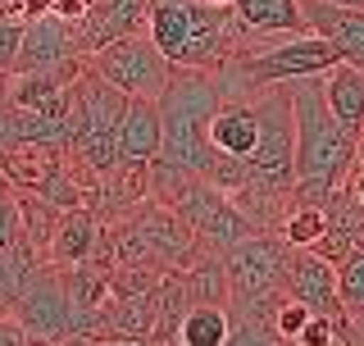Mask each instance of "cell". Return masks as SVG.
I'll return each instance as SVG.
<instances>
[{"mask_svg":"<svg viewBox=\"0 0 364 346\" xmlns=\"http://www.w3.org/2000/svg\"><path fill=\"white\" fill-rule=\"evenodd\" d=\"M291 91V114H296V187L291 205L323 210L333 192L346 182L350 164L360 155V137H350L333 119L323 100V78H296Z\"/></svg>","mask_w":364,"mask_h":346,"instance_id":"1","label":"cell"},{"mask_svg":"<svg viewBox=\"0 0 364 346\" xmlns=\"http://www.w3.org/2000/svg\"><path fill=\"white\" fill-rule=\"evenodd\" d=\"M146 32L173 68H210L246 55V37L232 19V5L219 0H151Z\"/></svg>","mask_w":364,"mask_h":346,"instance_id":"2","label":"cell"},{"mask_svg":"<svg viewBox=\"0 0 364 346\" xmlns=\"http://www.w3.org/2000/svg\"><path fill=\"white\" fill-rule=\"evenodd\" d=\"M159 164L200 173L210 178L214 146H210V119L219 110V78L210 68H173L159 91Z\"/></svg>","mask_w":364,"mask_h":346,"instance_id":"3","label":"cell"},{"mask_svg":"<svg viewBox=\"0 0 364 346\" xmlns=\"http://www.w3.org/2000/svg\"><path fill=\"white\" fill-rule=\"evenodd\" d=\"M287 260L291 246L282 233L255 228L223 251L228 269V315L237 319H273V305L287 296Z\"/></svg>","mask_w":364,"mask_h":346,"instance_id":"4","label":"cell"},{"mask_svg":"<svg viewBox=\"0 0 364 346\" xmlns=\"http://www.w3.org/2000/svg\"><path fill=\"white\" fill-rule=\"evenodd\" d=\"M5 315H14L32 346H55L64 332H73V305H68V287L60 264H37L28 283L14 292V301L5 305Z\"/></svg>","mask_w":364,"mask_h":346,"instance_id":"5","label":"cell"},{"mask_svg":"<svg viewBox=\"0 0 364 346\" xmlns=\"http://www.w3.org/2000/svg\"><path fill=\"white\" fill-rule=\"evenodd\" d=\"M87 64L105 78L109 87H119L123 96H159L173 73V64L159 55V46L151 41V32H132L109 46H100L96 55H87Z\"/></svg>","mask_w":364,"mask_h":346,"instance_id":"6","label":"cell"},{"mask_svg":"<svg viewBox=\"0 0 364 346\" xmlns=\"http://www.w3.org/2000/svg\"><path fill=\"white\" fill-rule=\"evenodd\" d=\"M287 296L305 301L314 315L333 319L337 337L350 346V310L341 305V296H337V269L328 260H318L314 251H296L291 246V260H287Z\"/></svg>","mask_w":364,"mask_h":346,"instance_id":"7","label":"cell"},{"mask_svg":"<svg viewBox=\"0 0 364 346\" xmlns=\"http://www.w3.org/2000/svg\"><path fill=\"white\" fill-rule=\"evenodd\" d=\"M87 60L77 51V37H73V23L60 19V14H41L32 23H23V41H18V60H14V73H41V68H68Z\"/></svg>","mask_w":364,"mask_h":346,"instance_id":"8","label":"cell"},{"mask_svg":"<svg viewBox=\"0 0 364 346\" xmlns=\"http://www.w3.org/2000/svg\"><path fill=\"white\" fill-rule=\"evenodd\" d=\"M146 14H151V0H91L82 9V19H73V37L82 55H96L100 46L146 32Z\"/></svg>","mask_w":364,"mask_h":346,"instance_id":"9","label":"cell"},{"mask_svg":"<svg viewBox=\"0 0 364 346\" xmlns=\"http://www.w3.org/2000/svg\"><path fill=\"white\" fill-rule=\"evenodd\" d=\"M305 28L323 37L341 55V64L364 68V5H333V0H301Z\"/></svg>","mask_w":364,"mask_h":346,"instance_id":"10","label":"cell"},{"mask_svg":"<svg viewBox=\"0 0 364 346\" xmlns=\"http://www.w3.org/2000/svg\"><path fill=\"white\" fill-rule=\"evenodd\" d=\"M259 142V110H255V96H237V100H219L210 119V146L219 155H232V159H246Z\"/></svg>","mask_w":364,"mask_h":346,"instance_id":"11","label":"cell"},{"mask_svg":"<svg viewBox=\"0 0 364 346\" xmlns=\"http://www.w3.org/2000/svg\"><path fill=\"white\" fill-rule=\"evenodd\" d=\"M232 19L242 37H301V32H310L301 0H232Z\"/></svg>","mask_w":364,"mask_h":346,"instance_id":"12","label":"cell"},{"mask_svg":"<svg viewBox=\"0 0 364 346\" xmlns=\"http://www.w3.org/2000/svg\"><path fill=\"white\" fill-rule=\"evenodd\" d=\"M60 164H64V146H37V142L0 146V178L14 192H41V182Z\"/></svg>","mask_w":364,"mask_h":346,"instance_id":"13","label":"cell"},{"mask_svg":"<svg viewBox=\"0 0 364 346\" xmlns=\"http://www.w3.org/2000/svg\"><path fill=\"white\" fill-rule=\"evenodd\" d=\"M119 155H123V164H155V155H159V100L128 96V110L119 119Z\"/></svg>","mask_w":364,"mask_h":346,"instance_id":"14","label":"cell"},{"mask_svg":"<svg viewBox=\"0 0 364 346\" xmlns=\"http://www.w3.org/2000/svg\"><path fill=\"white\" fill-rule=\"evenodd\" d=\"M96 233H100V219L96 210H87V205H73V210L60 214V224H55L50 233V246H46V260L68 269V264L87 260L91 246H96Z\"/></svg>","mask_w":364,"mask_h":346,"instance_id":"15","label":"cell"},{"mask_svg":"<svg viewBox=\"0 0 364 346\" xmlns=\"http://www.w3.org/2000/svg\"><path fill=\"white\" fill-rule=\"evenodd\" d=\"M323 100L350 137H364V68L337 64L323 73Z\"/></svg>","mask_w":364,"mask_h":346,"instance_id":"16","label":"cell"},{"mask_svg":"<svg viewBox=\"0 0 364 346\" xmlns=\"http://www.w3.org/2000/svg\"><path fill=\"white\" fill-rule=\"evenodd\" d=\"M182 273V292L187 305H228V269L219 251H196Z\"/></svg>","mask_w":364,"mask_h":346,"instance_id":"17","label":"cell"},{"mask_svg":"<svg viewBox=\"0 0 364 346\" xmlns=\"http://www.w3.org/2000/svg\"><path fill=\"white\" fill-rule=\"evenodd\" d=\"M228 337H232L228 305H187V315L173 332L178 346H228Z\"/></svg>","mask_w":364,"mask_h":346,"instance_id":"18","label":"cell"},{"mask_svg":"<svg viewBox=\"0 0 364 346\" xmlns=\"http://www.w3.org/2000/svg\"><path fill=\"white\" fill-rule=\"evenodd\" d=\"M18 196V219H23V241H28L32 251H41L46 256V246H50V233H55V224H60V205L55 201H46L41 192H14Z\"/></svg>","mask_w":364,"mask_h":346,"instance_id":"19","label":"cell"},{"mask_svg":"<svg viewBox=\"0 0 364 346\" xmlns=\"http://www.w3.org/2000/svg\"><path fill=\"white\" fill-rule=\"evenodd\" d=\"M187 315V292H182V273L168 269L155 283V342H173V332Z\"/></svg>","mask_w":364,"mask_h":346,"instance_id":"20","label":"cell"},{"mask_svg":"<svg viewBox=\"0 0 364 346\" xmlns=\"http://www.w3.org/2000/svg\"><path fill=\"white\" fill-rule=\"evenodd\" d=\"M323 228H328V219H323V210H310V205H291V214L282 219V241L287 246H296V251H305V246H314L318 237H323Z\"/></svg>","mask_w":364,"mask_h":346,"instance_id":"21","label":"cell"},{"mask_svg":"<svg viewBox=\"0 0 364 346\" xmlns=\"http://www.w3.org/2000/svg\"><path fill=\"white\" fill-rule=\"evenodd\" d=\"M337 296L350 315H364V241L337 264Z\"/></svg>","mask_w":364,"mask_h":346,"instance_id":"22","label":"cell"},{"mask_svg":"<svg viewBox=\"0 0 364 346\" xmlns=\"http://www.w3.org/2000/svg\"><path fill=\"white\" fill-rule=\"evenodd\" d=\"M228 346H287L273 328V319H237Z\"/></svg>","mask_w":364,"mask_h":346,"instance_id":"23","label":"cell"},{"mask_svg":"<svg viewBox=\"0 0 364 346\" xmlns=\"http://www.w3.org/2000/svg\"><path fill=\"white\" fill-rule=\"evenodd\" d=\"M314 310L305 305V301H296V296H282L278 305H273V328H278V337L291 346V337L305 328V319H310Z\"/></svg>","mask_w":364,"mask_h":346,"instance_id":"24","label":"cell"},{"mask_svg":"<svg viewBox=\"0 0 364 346\" xmlns=\"http://www.w3.org/2000/svg\"><path fill=\"white\" fill-rule=\"evenodd\" d=\"M23 241V219H18V196L9 182H0V251Z\"/></svg>","mask_w":364,"mask_h":346,"instance_id":"25","label":"cell"},{"mask_svg":"<svg viewBox=\"0 0 364 346\" xmlns=\"http://www.w3.org/2000/svg\"><path fill=\"white\" fill-rule=\"evenodd\" d=\"M291 346H346V342L337 337L333 319H323V315H310V319H305V328L291 337Z\"/></svg>","mask_w":364,"mask_h":346,"instance_id":"26","label":"cell"},{"mask_svg":"<svg viewBox=\"0 0 364 346\" xmlns=\"http://www.w3.org/2000/svg\"><path fill=\"white\" fill-rule=\"evenodd\" d=\"M18 41H23V23L0 14V83L14 73V60H18Z\"/></svg>","mask_w":364,"mask_h":346,"instance_id":"27","label":"cell"},{"mask_svg":"<svg viewBox=\"0 0 364 346\" xmlns=\"http://www.w3.org/2000/svg\"><path fill=\"white\" fill-rule=\"evenodd\" d=\"M50 5H55V0H5V5H0V14L14 19V23H32V19L50 14Z\"/></svg>","mask_w":364,"mask_h":346,"instance_id":"28","label":"cell"},{"mask_svg":"<svg viewBox=\"0 0 364 346\" xmlns=\"http://www.w3.org/2000/svg\"><path fill=\"white\" fill-rule=\"evenodd\" d=\"M0 346H32L28 332H23V324L14 315H0Z\"/></svg>","mask_w":364,"mask_h":346,"instance_id":"29","label":"cell"},{"mask_svg":"<svg viewBox=\"0 0 364 346\" xmlns=\"http://www.w3.org/2000/svg\"><path fill=\"white\" fill-rule=\"evenodd\" d=\"M87 5H91V0H55L50 14H60V19L73 23V19H82V9H87Z\"/></svg>","mask_w":364,"mask_h":346,"instance_id":"30","label":"cell"},{"mask_svg":"<svg viewBox=\"0 0 364 346\" xmlns=\"http://www.w3.org/2000/svg\"><path fill=\"white\" fill-rule=\"evenodd\" d=\"M346 187H350V196L364 205V159L355 155V164H350V173H346Z\"/></svg>","mask_w":364,"mask_h":346,"instance_id":"31","label":"cell"},{"mask_svg":"<svg viewBox=\"0 0 364 346\" xmlns=\"http://www.w3.org/2000/svg\"><path fill=\"white\" fill-rule=\"evenodd\" d=\"M96 346H168V342H155V337H100Z\"/></svg>","mask_w":364,"mask_h":346,"instance_id":"32","label":"cell"},{"mask_svg":"<svg viewBox=\"0 0 364 346\" xmlns=\"http://www.w3.org/2000/svg\"><path fill=\"white\" fill-rule=\"evenodd\" d=\"M55 346H96V337H91V332H64Z\"/></svg>","mask_w":364,"mask_h":346,"instance_id":"33","label":"cell"},{"mask_svg":"<svg viewBox=\"0 0 364 346\" xmlns=\"http://www.w3.org/2000/svg\"><path fill=\"white\" fill-rule=\"evenodd\" d=\"M350 346H364V315H350Z\"/></svg>","mask_w":364,"mask_h":346,"instance_id":"34","label":"cell"},{"mask_svg":"<svg viewBox=\"0 0 364 346\" xmlns=\"http://www.w3.org/2000/svg\"><path fill=\"white\" fill-rule=\"evenodd\" d=\"M333 5H364V0H333Z\"/></svg>","mask_w":364,"mask_h":346,"instance_id":"35","label":"cell"},{"mask_svg":"<svg viewBox=\"0 0 364 346\" xmlns=\"http://www.w3.org/2000/svg\"><path fill=\"white\" fill-rule=\"evenodd\" d=\"M360 159H364V137H360Z\"/></svg>","mask_w":364,"mask_h":346,"instance_id":"36","label":"cell"},{"mask_svg":"<svg viewBox=\"0 0 364 346\" xmlns=\"http://www.w3.org/2000/svg\"><path fill=\"white\" fill-rule=\"evenodd\" d=\"M219 5H232V0H219Z\"/></svg>","mask_w":364,"mask_h":346,"instance_id":"37","label":"cell"},{"mask_svg":"<svg viewBox=\"0 0 364 346\" xmlns=\"http://www.w3.org/2000/svg\"><path fill=\"white\" fill-rule=\"evenodd\" d=\"M168 346H178V342H168Z\"/></svg>","mask_w":364,"mask_h":346,"instance_id":"38","label":"cell"},{"mask_svg":"<svg viewBox=\"0 0 364 346\" xmlns=\"http://www.w3.org/2000/svg\"><path fill=\"white\" fill-rule=\"evenodd\" d=\"M0 5H5V0H0Z\"/></svg>","mask_w":364,"mask_h":346,"instance_id":"39","label":"cell"}]
</instances>
